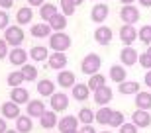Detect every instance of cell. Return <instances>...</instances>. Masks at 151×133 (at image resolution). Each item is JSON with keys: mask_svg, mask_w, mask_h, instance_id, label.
Wrapping results in <instances>:
<instances>
[{"mask_svg": "<svg viewBox=\"0 0 151 133\" xmlns=\"http://www.w3.org/2000/svg\"><path fill=\"white\" fill-rule=\"evenodd\" d=\"M34 20V12H32V6H24L16 12V22L18 26H26V24H32Z\"/></svg>", "mask_w": 151, "mask_h": 133, "instance_id": "cell-22", "label": "cell"}, {"mask_svg": "<svg viewBox=\"0 0 151 133\" xmlns=\"http://www.w3.org/2000/svg\"><path fill=\"white\" fill-rule=\"evenodd\" d=\"M110 78H112L114 82H124L126 78H128V72L124 69V65H112L110 66Z\"/></svg>", "mask_w": 151, "mask_h": 133, "instance_id": "cell-27", "label": "cell"}, {"mask_svg": "<svg viewBox=\"0 0 151 133\" xmlns=\"http://www.w3.org/2000/svg\"><path fill=\"white\" fill-rule=\"evenodd\" d=\"M51 26V29H53V31H63V29L67 28V16H65V14H59V12H57L55 16L51 18L49 22H47Z\"/></svg>", "mask_w": 151, "mask_h": 133, "instance_id": "cell-26", "label": "cell"}, {"mask_svg": "<svg viewBox=\"0 0 151 133\" xmlns=\"http://www.w3.org/2000/svg\"><path fill=\"white\" fill-rule=\"evenodd\" d=\"M108 12H110V10H108L106 4H94V6H92V10H90V20L100 26V24L108 18Z\"/></svg>", "mask_w": 151, "mask_h": 133, "instance_id": "cell-14", "label": "cell"}, {"mask_svg": "<svg viewBox=\"0 0 151 133\" xmlns=\"http://www.w3.org/2000/svg\"><path fill=\"white\" fill-rule=\"evenodd\" d=\"M37 94H41V96H53L55 94V84H53V80L41 78L37 82Z\"/></svg>", "mask_w": 151, "mask_h": 133, "instance_id": "cell-25", "label": "cell"}, {"mask_svg": "<svg viewBox=\"0 0 151 133\" xmlns=\"http://www.w3.org/2000/svg\"><path fill=\"white\" fill-rule=\"evenodd\" d=\"M143 82H145L147 88H151V71H147V72H145V80H143Z\"/></svg>", "mask_w": 151, "mask_h": 133, "instance_id": "cell-47", "label": "cell"}, {"mask_svg": "<svg viewBox=\"0 0 151 133\" xmlns=\"http://www.w3.org/2000/svg\"><path fill=\"white\" fill-rule=\"evenodd\" d=\"M67 133H78V129H77V131H67Z\"/></svg>", "mask_w": 151, "mask_h": 133, "instance_id": "cell-53", "label": "cell"}, {"mask_svg": "<svg viewBox=\"0 0 151 133\" xmlns=\"http://www.w3.org/2000/svg\"><path fill=\"white\" fill-rule=\"evenodd\" d=\"M78 117L77 116H63L61 119H59V123H57V127H59V131L61 133H67V131H77L78 129Z\"/></svg>", "mask_w": 151, "mask_h": 133, "instance_id": "cell-8", "label": "cell"}, {"mask_svg": "<svg viewBox=\"0 0 151 133\" xmlns=\"http://www.w3.org/2000/svg\"><path fill=\"white\" fill-rule=\"evenodd\" d=\"M78 122H81V125H92V122H94V112L90 110V108H83V110H78Z\"/></svg>", "mask_w": 151, "mask_h": 133, "instance_id": "cell-34", "label": "cell"}, {"mask_svg": "<svg viewBox=\"0 0 151 133\" xmlns=\"http://www.w3.org/2000/svg\"><path fill=\"white\" fill-rule=\"evenodd\" d=\"M71 43H73V41H71V37H69L65 31H55L53 35H49V47L53 51H63V53H65V51L71 47Z\"/></svg>", "mask_w": 151, "mask_h": 133, "instance_id": "cell-2", "label": "cell"}, {"mask_svg": "<svg viewBox=\"0 0 151 133\" xmlns=\"http://www.w3.org/2000/svg\"><path fill=\"white\" fill-rule=\"evenodd\" d=\"M34 117H29V116H20L16 119V129L20 133H29L32 129H34V122H32Z\"/></svg>", "mask_w": 151, "mask_h": 133, "instance_id": "cell-28", "label": "cell"}, {"mask_svg": "<svg viewBox=\"0 0 151 133\" xmlns=\"http://www.w3.org/2000/svg\"><path fill=\"white\" fill-rule=\"evenodd\" d=\"M124 123H126V117H124V114H122V112H116V110H114L108 125H110V127H118V129H120V125H124Z\"/></svg>", "mask_w": 151, "mask_h": 133, "instance_id": "cell-37", "label": "cell"}, {"mask_svg": "<svg viewBox=\"0 0 151 133\" xmlns=\"http://www.w3.org/2000/svg\"><path fill=\"white\" fill-rule=\"evenodd\" d=\"M26 80L22 74V71H12L8 77H6V84L10 86V88H16V86H22V82Z\"/></svg>", "mask_w": 151, "mask_h": 133, "instance_id": "cell-33", "label": "cell"}, {"mask_svg": "<svg viewBox=\"0 0 151 133\" xmlns=\"http://www.w3.org/2000/svg\"><path fill=\"white\" fill-rule=\"evenodd\" d=\"M112 96H114V92H112L110 86H102V88H98L94 92V102L98 106H108L110 100H112Z\"/></svg>", "mask_w": 151, "mask_h": 133, "instance_id": "cell-17", "label": "cell"}, {"mask_svg": "<svg viewBox=\"0 0 151 133\" xmlns=\"http://www.w3.org/2000/svg\"><path fill=\"white\" fill-rule=\"evenodd\" d=\"M102 66V59L100 55H96V53H88V55L83 59V63H81V71L84 72V74H96V72L100 71Z\"/></svg>", "mask_w": 151, "mask_h": 133, "instance_id": "cell-1", "label": "cell"}, {"mask_svg": "<svg viewBox=\"0 0 151 133\" xmlns=\"http://www.w3.org/2000/svg\"><path fill=\"white\" fill-rule=\"evenodd\" d=\"M102 86H106V77H104L102 72H96V74H92V77L88 78V88H90V92H96V90L102 88Z\"/></svg>", "mask_w": 151, "mask_h": 133, "instance_id": "cell-30", "label": "cell"}, {"mask_svg": "<svg viewBox=\"0 0 151 133\" xmlns=\"http://www.w3.org/2000/svg\"><path fill=\"white\" fill-rule=\"evenodd\" d=\"M12 6H14V0H0V8L2 10H10Z\"/></svg>", "mask_w": 151, "mask_h": 133, "instance_id": "cell-43", "label": "cell"}, {"mask_svg": "<svg viewBox=\"0 0 151 133\" xmlns=\"http://www.w3.org/2000/svg\"><path fill=\"white\" fill-rule=\"evenodd\" d=\"M132 122L137 125V127H149L151 125V114H149V110H137L132 114Z\"/></svg>", "mask_w": 151, "mask_h": 133, "instance_id": "cell-11", "label": "cell"}, {"mask_svg": "<svg viewBox=\"0 0 151 133\" xmlns=\"http://www.w3.org/2000/svg\"><path fill=\"white\" fill-rule=\"evenodd\" d=\"M145 53H147V55L151 57V45H147V51H145Z\"/></svg>", "mask_w": 151, "mask_h": 133, "instance_id": "cell-51", "label": "cell"}, {"mask_svg": "<svg viewBox=\"0 0 151 133\" xmlns=\"http://www.w3.org/2000/svg\"><path fill=\"white\" fill-rule=\"evenodd\" d=\"M55 14H57V6L51 4V2H45V4L39 8V18H41L43 22H49Z\"/></svg>", "mask_w": 151, "mask_h": 133, "instance_id": "cell-32", "label": "cell"}, {"mask_svg": "<svg viewBox=\"0 0 151 133\" xmlns=\"http://www.w3.org/2000/svg\"><path fill=\"white\" fill-rule=\"evenodd\" d=\"M20 108H22V106L16 104V102H12V100L4 102V104L0 106L2 117H6V119H18V117L22 116V110H20Z\"/></svg>", "mask_w": 151, "mask_h": 133, "instance_id": "cell-5", "label": "cell"}, {"mask_svg": "<svg viewBox=\"0 0 151 133\" xmlns=\"http://www.w3.org/2000/svg\"><path fill=\"white\" fill-rule=\"evenodd\" d=\"M6 133H20V131H18V129H8Z\"/></svg>", "mask_w": 151, "mask_h": 133, "instance_id": "cell-52", "label": "cell"}, {"mask_svg": "<svg viewBox=\"0 0 151 133\" xmlns=\"http://www.w3.org/2000/svg\"><path fill=\"white\" fill-rule=\"evenodd\" d=\"M6 122H8L6 117H0V133H6V131H8V125H6Z\"/></svg>", "mask_w": 151, "mask_h": 133, "instance_id": "cell-46", "label": "cell"}, {"mask_svg": "<svg viewBox=\"0 0 151 133\" xmlns=\"http://www.w3.org/2000/svg\"><path fill=\"white\" fill-rule=\"evenodd\" d=\"M71 90H73V98L77 100V102H86V100H88V96H90L88 84H81V82H77Z\"/></svg>", "mask_w": 151, "mask_h": 133, "instance_id": "cell-21", "label": "cell"}, {"mask_svg": "<svg viewBox=\"0 0 151 133\" xmlns=\"http://www.w3.org/2000/svg\"><path fill=\"white\" fill-rule=\"evenodd\" d=\"M29 31H32V35L35 39H43V37H49L53 29H51V26L47 22H41V24H34Z\"/></svg>", "mask_w": 151, "mask_h": 133, "instance_id": "cell-20", "label": "cell"}, {"mask_svg": "<svg viewBox=\"0 0 151 133\" xmlns=\"http://www.w3.org/2000/svg\"><path fill=\"white\" fill-rule=\"evenodd\" d=\"M75 2V6H81V4H84V0H73Z\"/></svg>", "mask_w": 151, "mask_h": 133, "instance_id": "cell-50", "label": "cell"}, {"mask_svg": "<svg viewBox=\"0 0 151 133\" xmlns=\"http://www.w3.org/2000/svg\"><path fill=\"white\" fill-rule=\"evenodd\" d=\"M20 71H22L24 78H26V80H29V82H32V80H35V78H37V66L29 65V63H26V65H24L22 69H20Z\"/></svg>", "mask_w": 151, "mask_h": 133, "instance_id": "cell-35", "label": "cell"}, {"mask_svg": "<svg viewBox=\"0 0 151 133\" xmlns=\"http://www.w3.org/2000/svg\"><path fill=\"white\" fill-rule=\"evenodd\" d=\"M28 57H29V53H26L24 47H14V49L8 53V61L14 66H24L28 63Z\"/></svg>", "mask_w": 151, "mask_h": 133, "instance_id": "cell-6", "label": "cell"}, {"mask_svg": "<svg viewBox=\"0 0 151 133\" xmlns=\"http://www.w3.org/2000/svg\"><path fill=\"white\" fill-rule=\"evenodd\" d=\"M135 106L139 110H151V94L149 92H137L135 94Z\"/></svg>", "mask_w": 151, "mask_h": 133, "instance_id": "cell-31", "label": "cell"}, {"mask_svg": "<svg viewBox=\"0 0 151 133\" xmlns=\"http://www.w3.org/2000/svg\"><path fill=\"white\" fill-rule=\"evenodd\" d=\"M47 63H49V69H53V71H63L67 65V55L63 51H53L47 59Z\"/></svg>", "mask_w": 151, "mask_h": 133, "instance_id": "cell-9", "label": "cell"}, {"mask_svg": "<svg viewBox=\"0 0 151 133\" xmlns=\"http://www.w3.org/2000/svg\"><path fill=\"white\" fill-rule=\"evenodd\" d=\"M57 123H59V119H57L55 110H45L43 116L39 117V125L43 129H53V127H57Z\"/></svg>", "mask_w": 151, "mask_h": 133, "instance_id": "cell-15", "label": "cell"}, {"mask_svg": "<svg viewBox=\"0 0 151 133\" xmlns=\"http://www.w3.org/2000/svg\"><path fill=\"white\" fill-rule=\"evenodd\" d=\"M137 39L143 45H151V26H143L141 29H137Z\"/></svg>", "mask_w": 151, "mask_h": 133, "instance_id": "cell-36", "label": "cell"}, {"mask_svg": "<svg viewBox=\"0 0 151 133\" xmlns=\"http://www.w3.org/2000/svg\"><path fill=\"white\" fill-rule=\"evenodd\" d=\"M120 18H122L124 24H129V26H134L135 22H139V10L135 8L134 4H124L122 10H120Z\"/></svg>", "mask_w": 151, "mask_h": 133, "instance_id": "cell-4", "label": "cell"}, {"mask_svg": "<svg viewBox=\"0 0 151 133\" xmlns=\"http://www.w3.org/2000/svg\"><path fill=\"white\" fill-rule=\"evenodd\" d=\"M120 2H122V4H134L135 0H120Z\"/></svg>", "mask_w": 151, "mask_h": 133, "instance_id": "cell-49", "label": "cell"}, {"mask_svg": "<svg viewBox=\"0 0 151 133\" xmlns=\"http://www.w3.org/2000/svg\"><path fill=\"white\" fill-rule=\"evenodd\" d=\"M120 61L124 63L126 66H132L139 61V53L134 49V45H126L122 51H120Z\"/></svg>", "mask_w": 151, "mask_h": 133, "instance_id": "cell-7", "label": "cell"}, {"mask_svg": "<svg viewBox=\"0 0 151 133\" xmlns=\"http://www.w3.org/2000/svg\"><path fill=\"white\" fill-rule=\"evenodd\" d=\"M29 57H32L35 63H41V61H47V59H49V51H47V47H43V45H37V47H32Z\"/></svg>", "mask_w": 151, "mask_h": 133, "instance_id": "cell-29", "label": "cell"}, {"mask_svg": "<svg viewBox=\"0 0 151 133\" xmlns=\"http://www.w3.org/2000/svg\"><path fill=\"white\" fill-rule=\"evenodd\" d=\"M8 22H10L8 10H0V29H6V28H8Z\"/></svg>", "mask_w": 151, "mask_h": 133, "instance_id": "cell-41", "label": "cell"}, {"mask_svg": "<svg viewBox=\"0 0 151 133\" xmlns=\"http://www.w3.org/2000/svg\"><path fill=\"white\" fill-rule=\"evenodd\" d=\"M51 98V110L55 112H65L69 108V96L63 94V92H55L53 96H49Z\"/></svg>", "mask_w": 151, "mask_h": 133, "instance_id": "cell-13", "label": "cell"}, {"mask_svg": "<svg viewBox=\"0 0 151 133\" xmlns=\"http://www.w3.org/2000/svg\"><path fill=\"white\" fill-rule=\"evenodd\" d=\"M75 72H71V71H59V77H57V84L61 86V88H73L75 84H77V80H75Z\"/></svg>", "mask_w": 151, "mask_h": 133, "instance_id": "cell-19", "label": "cell"}, {"mask_svg": "<svg viewBox=\"0 0 151 133\" xmlns=\"http://www.w3.org/2000/svg\"><path fill=\"white\" fill-rule=\"evenodd\" d=\"M59 4H61V12L65 16H73L75 10H77V6H75L73 0H59Z\"/></svg>", "mask_w": 151, "mask_h": 133, "instance_id": "cell-38", "label": "cell"}, {"mask_svg": "<svg viewBox=\"0 0 151 133\" xmlns=\"http://www.w3.org/2000/svg\"><path fill=\"white\" fill-rule=\"evenodd\" d=\"M120 39H122L124 45H134V41L137 39V29L129 24H124L120 28Z\"/></svg>", "mask_w": 151, "mask_h": 133, "instance_id": "cell-10", "label": "cell"}, {"mask_svg": "<svg viewBox=\"0 0 151 133\" xmlns=\"http://www.w3.org/2000/svg\"><path fill=\"white\" fill-rule=\"evenodd\" d=\"M100 133H112V131H100Z\"/></svg>", "mask_w": 151, "mask_h": 133, "instance_id": "cell-54", "label": "cell"}, {"mask_svg": "<svg viewBox=\"0 0 151 133\" xmlns=\"http://www.w3.org/2000/svg\"><path fill=\"white\" fill-rule=\"evenodd\" d=\"M137 125H135L134 122L132 123H124V125H120V133H137Z\"/></svg>", "mask_w": 151, "mask_h": 133, "instance_id": "cell-40", "label": "cell"}, {"mask_svg": "<svg viewBox=\"0 0 151 133\" xmlns=\"http://www.w3.org/2000/svg\"><path fill=\"white\" fill-rule=\"evenodd\" d=\"M26 112H28L29 117H41L45 112L43 100H29L28 104H26Z\"/></svg>", "mask_w": 151, "mask_h": 133, "instance_id": "cell-16", "label": "cell"}, {"mask_svg": "<svg viewBox=\"0 0 151 133\" xmlns=\"http://www.w3.org/2000/svg\"><path fill=\"white\" fill-rule=\"evenodd\" d=\"M139 82H135V80H124V82L118 84V92L120 94H137L139 92Z\"/></svg>", "mask_w": 151, "mask_h": 133, "instance_id": "cell-24", "label": "cell"}, {"mask_svg": "<svg viewBox=\"0 0 151 133\" xmlns=\"http://www.w3.org/2000/svg\"><path fill=\"white\" fill-rule=\"evenodd\" d=\"M112 108H108V106H100V110L94 114V122L100 123V125H108L110 123V117H112Z\"/></svg>", "mask_w": 151, "mask_h": 133, "instance_id": "cell-23", "label": "cell"}, {"mask_svg": "<svg viewBox=\"0 0 151 133\" xmlns=\"http://www.w3.org/2000/svg\"><path fill=\"white\" fill-rule=\"evenodd\" d=\"M137 2H139L143 8H151V0H137Z\"/></svg>", "mask_w": 151, "mask_h": 133, "instance_id": "cell-48", "label": "cell"}, {"mask_svg": "<svg viewBox=\"0 0 151 133\" xmlns=\"http://www.w3.org/2000/svg\"><path fill=\"white\" fill-rule=\"evenodd\" d=\"M112 37H114V33H112V29L108 28V26H98V28L94 29V41L96 43L108 45L110 41H112Z\"/></svg>", "mask_w": 151, "mask_h": 133, "instance_id": "cell-12", "label": "cell"}, {"mask_svg": "<svg viewBox=\"0 0 151 133\" xmlns=\"http://www.w3.org/2000/svg\"><path fill=\"white\" fill-rule=\"evenodd\" d=\"M4 39L12 47H20L24 43V39H26V33H24L22 26H8L4 31Z\"/></svg>", "mask_w": 151, "mask_h": 133, "instance_id": "cell-3", "label": "cell"}, {"mask_svg": "<svg viewBox=\"0 0 151 133\" xmlns=\"http://www.w3.org/2000/svg\"><path fill=\"white\" fill-rule=\"evenodd\" d=\"M8 53H10V51H8V41L2 37V39H0V59H6Z\"/></svg>", "mask_w": 151, "mask_h": 133, "instance_id": "cell-42", "label": "cell"}, {"mask_svg": "<svg viewBox=\"0 0 151 133\" xmlns=\"http://www.w3.org/2000/svg\"><path fill=\"white\" fill-rule=\"evenodd\" d=\"M45 0H28V6H32V8H41Z\"/></svg>", "mask_w": 151, "mask_h": 133, "instance_id": "cell-44", "label": "cell"}, {"mask_svg": "<svg viewBox=\"0 0 151 133\" xmlns=\"http://www.w3.org/2000/svg\"><path fill=\"white\" fill-rule=\"evenodd\" d=\"M137 63H139L145 71H151V57L147 55V53H141V55H139V61H137Z\"/></svg>", "mask_w": 151, "mask_h": 133, "instance_id": "cell-39", "label": "cell"}, {"mask_svg": "<svg viewBox=\"0 0 151 133\" xmlns=\"http://www.w3.org/2000/svg\"><path fill=\"white\" fill-rule=\"evenodd\" d=\"M10 100L20 106H26L29 102V92L26 88H22V86H16V88L10 90Z\"/></svg>", "mask_w": 151, "mask_h": 133, "instance_id": "cell-18", "label": "cell"}, {"mask_svg": "<svg viewBox=\"0 0 151 133\" xmlns=\"http://www.w3.org/2000/svg\"><path fill=\"white\" fill-rule=\"evenodd\" d=\"M78 133H96V129L92 125H83V127L78 129Z\"/></svg>", "mask_w": 151, "mask_h": 133, "instance_id": "cell-45", "label": "cell"}]
</instances>
